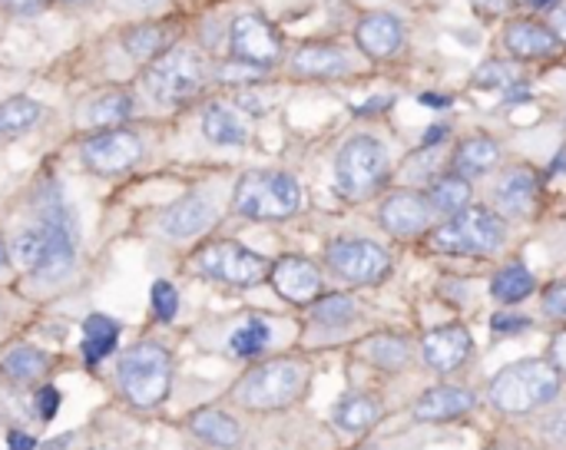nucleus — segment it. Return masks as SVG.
<instances>
[{
  "mask_svg": "<svg viewBox=\"0 0 566 450\" xmlns=\"http://www.w3.org/2000/svg\"><path fill=\"white\" fill-rule=\"evenodd\" d=\"M378 418H381V405L368 395H348L335 408V425L348 435H361V431L375 428Z\"/></svg>",
  "mask_w": 566,
  "mask_h": 450,
  "instance_id": "26",
  "label": "nucleus"
},
{
  "mask_svg": "<svg viewBox=\"0 0 566 450\" xmlns=\"http://www.w3.org/2000/svg\"><path fill=\"white\" fill-rule=\"evenodd\" d=\"M235 212L255 222H282L298 212L302 189L285 172H245L235 186L232 199Z\"/></svg>",
  "mask_w": 566,
  "mask_h": 450,
  "instance_id": "5",
  "label": "nucleus"
},
{
  "mask_svg": "<svg viewBox=\"0 0 566 450\" xmlns=\"http://www.w3.org/2000/svg\"><path fill=\"white\" fill-rule=\"evenodd\" d=\"M3 375H10L13 381H36L46 368H50V358L43 355V352H36V348H27V345H20V348H13L7 358H3Z\"/></svg>",
  "mask_w": 566,
  "mask_h": 450,
  "instance_id": "33",
  "label": "nucleus"
},
{
  "mask_svg": "<svg viewBox=\"0 0 566 450\" xmlns=\"http://www.w3.org/2000/svg\"><path fill=\"white\" fill-rule=\"evenodd\" d=\"M229 46H232V60H242L249 66L269 70L282 56V33L262 13H242L232 23Z\"/></svg>",
  "mask_w": 566,
  "mask_h": 450,
  "instance_id": "11",
  "label": "nucleus"
},
{
  "mask_svg": "<svg viewBox=\"0 0 566 450\" xmlns=\"http://www.w3.org/2000/svg\"><path fill=\"white\" fill-rule=\"evenodd\" d=\"M262 70L259 66H249V63H242V60H232V63H226L222 70H219V80L222 83H249V80H255Z\"/></svg>",
  "mask_w": 566,
  "mask_h": 450,
  "instance_id": "38",
  "label": "nucleus"
},
{
  "mask_svg": "<svg viewBox=\"0 0 566 450\" xmlns=\"http://www.w3.org/2000/svg\"><path fill=\"white\" fill-rule=\"evenodd\" d=\"M421 103H428V106H448V100H444V96H431V93H428V96H421Z\"/></svg>",
  "mask_w": 566,
  "mask_h": 450,
  "instance_id": "49",
  "label": "nucleus"
},
{
  "mask_svg": "<svg viewBox=\"0 0 566 450\" xmlns=\"http://www.w3.org/2000/svg\"><path fill=\"white\" fill-rule=\"evenodd\" d=\"M537 189H541L537 172L527 169V166H517V169H511L501 179V186H497V206L507 216H531L534 206H537Z\"/></svg>",
  "mask_w": 566,
  "mask_h": 450,
  "instance_id": "20",
  "label": "nucleus"
},
{
  "mask_svg": "<svg viewBox=\"0 0 566 450\" xmlns=\"http://www.w3.org/2000/svg\"><path fill=\"white\" fill-rule=\"evenodd\" d=\"M7 444H10V450H33V438H27V435H10L7 438Z\"/></svg>",
  "mask_w": 566,
  "mask_h": 450,
  "instance_id": "46",
  "label": "nucleus"
},
{
  "mask_svg": "<svg viewBox=\"0 0 566 450\" xmlns=\"http://www.w3.org/2000/svg\"><path fill=\"white\" fill-rule=\"evenodd\" d=\"M116 335H119V328H116L113 318H106V315H90V318L83 322V358H86L90 365H96L99 358H106V355L116 348Z\"/></svg>",
  "mask_w": 566,
  "mask_h": 450,
  "instance_id": "27",
  "label": "nucleus"
},
{
  "mask_svg": "<svg viewBox=\"0 0 566 450\" xmlns=\"http://www.w3.org/2000/svg\"><path fill=\"white\" fill-rule=\"evenodd\" d=\"M365 355L378 368H385V371H398V368H405L411 362V348L398 335H375V338H368L365 342Z\"/></svg>",
  "mask_w": 566,
  "mask_h": 450,
  "instance_id": "31",
  "label": "nucleus"
},
{
  "mask_svg": "<svg viewBox=\"0 0 566 450\" xmlns=\"http://www.w3.org/2000/svg\"><path fill=\"white\" fill-rule=\"evenodd\" d=\"M421 355L428 362V368L434 371H458L461 365H468V358L474 355V342L471 332L464 325H444L424 335L421 342Z\"/></svg>",
  "mask_w": 566,
  "mask_h": 450,
  "instance_id": "14",
  "label": "nucleus"
},
{
  "mask_svg": "<svg viewBox=\"0 0 566 450\" xmlns=\"http://www.w3.org/2000/svg\"><path fill=\"white\" fill-rule=\"evenodd\" d=\"M471 411H474V395L464 388H448V385L424 391L421 401L415 405L418 421H454V418L471 415Z\"/></svg>",
  "mask_w": 566,
  "mask_h": 450,
  "instance_id": "21",
  "label": "nucleus"
},
{
  "mask_svg": "<svg viewBox=\"0 0 566 450\" xmlns=\"http://www.w3.org/2000/svg\"><path fill=\"white\" fill-rule=\"evenodd\" d=\"M355 36H358V46H361L368 56L388 60L391 53H398V46H401V40H405V30H401V23H398L391 13H368V17L358 23Z\"/></svg>",
  "mask_w": 566,
  "mask_h": 450,
  "instance_id": "19",
  "label": "nucleus"
},
{
  "mask_svg": "<svg viewBox=\"0 0 566 450\" xmlns=\"http://www.w3.org/2000/svg\"><path fill=\"white\" fill-rule=\"evenodd\" d=\"M448 126H431L428 133H424V146H434V143H444L448 139Z\"/></svg>",
  "mask_w": 566,
  "mask_h": 450,
  "instance_id": "45",
  "label": "nucleus"
},
{
  "mask_svg": "<svg viewBox=\"0 0 566 450\" xmlns=\"http://www.w3.org/2000/svg\"><path fill=\"white\" fill-rule=\"evenodd\" d=\"M474 86H481V90L521 86V80H517V70H514V63H507V60H491V63H484V66L474 73Z\"/></svg>",
  "mask_w": 566,
  "mask_h": 450,
  "instance_id": "35",
  "label": "nucleus"
},
{
  "mask_svg": "<svg viewBox=\"0 0 566 450\" xmlns=\"http://www.w3.org/2000/svg\"><path fill=\"white\" fill-rule=\"evenodd\" d=\"M189 428L196 438H202L206 444H216V448H235L242 441V428L235 418L216 411V408H202L189 418Z\"/></svg>",
  "mask_w": 566,
  "mask_h": 450,
  "instance_id": "23",
  "label": "nucleus"
},
{
  "mask_svg": "<svg viewBox=\"0 0 566 450\" xmlns=\"http://www.w3.org/2000/svg\"><path fill=\"white\" fill-rule=\"evenodd\" d=\"M557 391H560V375L554 365L541 358L514 362L504 371H497V378L491 381V401L504 415H531L541 405L554 401Z\"/></svg>",
  "mask_w": 566,
  "mask_h": 450,
  "instance_id": "2",
  "label": "nucleus"
},
{
  "mask_svg": "<svg viewBox=\"0 0 566 450\" xmlns=\"http://www.w3.org/2000/svg\"><path fill=\"white\" fill-rule=\"evenodd\" d=\"M143 86L153 100L166 103V106H179L189 103L202 93L206 86V63L196 50L186 46H172L163 56H156L146 73H143Z\"/></svg>",
  "mask_w": 566,
  "mask_h": 450,
  "instance_id": "7",
  "label": "nucleus"
},
{
  "mask_svg": "<svg viewBox=\"0 0 566 450\" xmlns=\"http://www.w3.org/2000/svg\"><path fill=\"white\" fill-rule=\"evenodd\" d=\"M63 3H93V0H63Z\"/></svg>",
  "mask_w": 566,
  "mask_h": 450,
  "instance_id": "52",
  "label": "nucleus"
},
{
  "mask_svg": "<svg viewBox=\"0 0 566 450\" xmlns=\"http://www.w3.org/2000/svg\"><path fill=\"white\" fill-rule=\"evenodd\" d=\"M507 239L504 222L488 212V209H461L451 222L431 232V249L444 255H471V259H488L501 252Z\"/></svg>",
  "mask_w": 566,
  "mask_h": 450,
  "instance_id": "6",
  "label": "nucleus"
},
{
  "mask_svg": "<svg viewBox=\"0 0 566 450\" xmlns=\"http://www.w3.org/2000/svg\"><path fill=\"white\" fill-rule=\"evenodd\" d=\"M551 3H557V0H527V7H537V10H544V7H551Z\"/></svg>",
  "mask_w": 566,
  "mask_h": 450,
  "instance_id": "51",
  "label": "nucleus"
},
{
  "mask_svg": "<svg viewBox=\"0 0 566 450\" xmlns=\"http://www.w3.org/2000/svg\"><path fill=\"white\" fill-rule=\"evenodd\" d=\"M501 159V146L491 136H471L458 146L454 153V169L464 179L484 176L488 169H494V163Z\"/></svg>",
  "mask_w": 566,
  "mask_h": 450,
  "instance_id": "24",
  "label": "nucleus"
},
{
  "mask_svg": "<svg viewBox=\"0 0 566 450\" xmlns=\"http://www.w3.org/2000/svg\"><path fill=\"white\" fill-rule=\"evenodd\" d=\"M269 338H272L269 322H262V318H245V322L232 332L229 348H232V355H239V358H255V355L265 352Z\"/></svg>",
  "mask_w": 566,
  "mask_h": 450,
  "instance_id": "32",
  "label": "nucleus"
},
{
  "mask_svg": "<svg viewBox=\"0 0 566 450\" xmlns=\"http://www.w3.org/2000/svg\"><path fill=\"white\" fill-rule=\"evenodd\" d=\"M547 435H551L554 441H566V411L547 421Z\"/></svg>",
  "mask_w": 566,
  "mask_h": 450,
  "instance_id": "44",
  "label": "nucleus"
},
{
  "mask_svg": "<svg viewBox=\"0 0 566 450\" xmlns=\"http://www.w3.org/2000/svg\"><path fill=\"white\" fill-rule=\"evenodd\" d=\"M428 202H431L434 212L458 216V212L468 209V202H471V186H468V179L458 176V172H454V176H444V179H438V182L431 186Z\"/></svg>",
  "mask_w": 566,
  "mask_h": 450,
  "instance_id": "28",
  "label": "nucleus"
},
{
  "mask_svg": "<svg viewBox=\"0 0 566 450\" xmlns=\"http://www.w3.org/2000/svg\"><path fill=\"white\" fill-rule=\"evenodd\" d=\"M504 46H507V53L517 56V60H541V56L557 53L560 36H557L551 27L537 23V20H514V23L504 30Z\"/></svg>",
  "mask_w": 566,
  "mask_h": 450,
  "instance_id": "16",
  "label": "nucleus"
},
{
  "mask_svg": "<svg viewBox=\"0 0 566 450\" xmlns=\"http://www.w3.org/2000/svg\"><path fill=\"white\" fill-rule=\"evenodd\" d=\"M212 216H216L212 202L192 192V196H182L176 206H169V212L163 216V232L172 239H192L212 222Z\"/></svg>",
  "mask_w": 566,
  "mask_h": 450,
  "instance_id": "18",
  "label": "nucleus"
},
{
  "mask_svg": "<svg viewBox=\"0 0 566 450\" xmlns=\"http://www.w3.org/2000/svg\"><path fill=\"white\" fill-rule=\"evenodd\" d=\"M312 312H315V322L322 325H345L358 312V305L348 295H325L322 302H315Z\"/></svg>",
  "mask_w": 566,
  "mask_h": 450,
  "instance_id": "36",
  "label": "nucleus"
},
{
  "mask_svg": "<svg viewBox=\"0 0 566 450\" xmlns=\"http://www.w3.org/2000/svg\"><path fill=\"white\" fill-rule=\"evenodd\" d=\"M143 156V143L129 129H103L83 143V163L96 172H123L136 166Z\"/></svg>",
  "mask_w": 566,
  "mask_h": 450,
  "instance_id": "12",
  "label": "nucleus"
},
{
  "mask_svg": "<svg viewBox=\"0 0 566 450\" xmlns=\"http://www.w3.org/2000/svg\"><path fill=\"white\" fill-rule=\"evenodd\" d=\"M269 279L275 285V292L292 302V305H312L322 295V275L318 269L302 259V255H285L269 269Z\"/></svg>",
  "mask_w": 566,
  "mask_h": 450,
  "instance_id": "13",
  "label": "nucleus"
},
{
  "mask_svg": "<svg viewBox=\"0 0 566 450\" xmlns=\"http://www.w3.org/2000/svg\"><path fill=\"white\" fill-rule=\"evenodd\" d=\"M119 391L136 408H156L166 401L172 385V358L163 345L143 342L119 358Z\"/></svg>",
  "mask_w": 566,
  "mask_h": 450,
  "instance_id": "4",
  "label": "nucleus"
},
{
  "mask_svg": "<svg viewBox=\"0 0 566 450\" xmlns=\"http://www.w3.org/2000/svg\"><path fill=\"white\" fill-rule=\"evenodd\" d=\"M308 378H312V371L305 362L275 358V362L259 365L235 385V401L252 411H282L305 395Z\"/></svg>",
  "mask_w": 566,
  "mask_h": 450,
  "instance_id": "3",
  "label": "nucleus"
},
{
  "mask_svg": "<svg viewBox=\"0 0 566 450\" xmlns=\"http://www.w3.org/2000/svg\"><path fill=\"white\" fill-rule=\"evenodd\" d=\"M491 325H494L497 335H511V332H527V328H531V322L521 318V315H497Z\"/></svg>",
  "mask_w": 566,
  "mask_h": 450,
  "instance_id": "41",
  "label": "nucleus"
},
{
  "mask_svg": "<svg viewBox=\"0 0 566 450\" xmlns=\"http://www.w3.org/2000/svg\"><path fill=\"white\" fill-rule=\"evenodd\" d=\"M551 355H554V365H557V371H564L566 375V332H560V335L554 338V345H551Z\"/></svg>",
  "mask_w": 566,
  "mask_h": 450,
  "instance_id": "43",
  "label": "nucleus"
},
{
  "mask_svg": "<svg viewBox=\"0 0 566 450\" xmlns=\"http://www.w3.org/2000/svg\"><path fill=\"white\" fill-rule=\"evenodd\" d=\"M149 295H153V312H156V318H159V322H172V318H176V308H179L176 289H172L169 282H156Z\"/></svg>",
  "mask_w": 566,
  "mask_h": 450,
  "instance_id": "37",
  "label": "nucleus"
},
{
  "mask_svg": "<svg viewBox=\"0 0 566 450\" xmlns=\"http://www.w3.org/2000/svg\"><path fill=\"white\" fill-rule=\"evenodd\" d=\"M43 106L30 96H10L0 103V133H23L40 119Z\"/></svg>",
  "mask_w": 566,
  "mask_h": 450,
  "instance_id": "34",
  "label": "nucleus"
},
{
  "mask_svg": "<svg viewBox=\"0 0 566 450\" xmlns=\"http://www.w3.org/2000/svg\"><path fill=\"white\" fill-rule=\"evenodd\" d=\"M338 192L352 202L371 199L388 182V149L371 136H355L335 159Z\"/></svg>",
  "mask_w": 566,
  "mask_h": 450,
  "instance_id": "8",
  "label": "nucleus"
},
{
  "mask_svg": "<svg viewBox=\"0 0 566 450\" xmlns=\"http://www.w3.org/2000/svg\"><path fill=\"white\" fill-rule=\"evenodd\" d=\"M46 3H50V0H3V7H7L10 13H17V17H33V13H40V10H46Z\"/></svg>",
  "mask_w": 566,
  "mask_h": 450,
  "instance_id": "42",
  "label": "nucleus"
},
{
  "mask_svg": "<svg viewBox=\"0 0 566 450\" xmlns=\"http://www.w3.org/2000/svg\"><path fill=\"white\" fill-rule=\"evenodd\" d=\"M378 222L391 236H401V239L421 236L431 226V202L418 192H395L381 202Z\"/></svg>",
  "mask_w": 566,
  "mask_h": 450,
  "instance_id": "15",
  "label": "nucleus"
},
{
  "mask_svg": "<svg viewBox=\"0 0 566 450\" xmlns=\"http://www.w3.org/2000/svg\"><path fill=\"white\" fill-rule=\"evenodd\" d=\"M544 308H547V315H554V318H566V282H557V285L547 289Z\"/></svg>",
  "mask_w": 566,
  "mask_h": 450,
  "instance_id": "39",
  "label": "nucleus"
},
{
  "mask_svg": "<svg viewBox=\"0 0 566 450\" xmlns=\"http://www.w3.org/2000/svg\"><path fill=\"white\" fill-rule=\"evenodd\" d=\"M325 259H328V269L352 285H378L391 275L388 249L368 239H335L328 242Z\"/></svg>",
  "mask_w": 566,
  "mask_h": 450,
  "instance_id": "10",
  "label": "nucleus"
},
{
  "mask_svg": "<svg viewBox=\"0 0 566 450\" xmlns=\"http://www.w3.org/2000/svg\"><path fill=\"white\" fill-rule=\"evenodd\" d=\"M36 411H40L43 421H53L56 411H60V391H56V388H43V391L36 395Z\"/></svg>",
  "mask_w": 566,
  "mask_h": 450,
  "instance_id": "40",
  "label": "nucleus"
},
{
  "mask_svg": "<svg viewBox=\"0 0 566 450\" xmlns=\"http://www.w3.org/2000/svg\"><path fill=\"white\" fill-rule=\"evenodd\" d=\"M192 265L206 279H216L226 285H259L272 269L259 252H252L239 242H212L196 252Z\"/></svg>",
  "mask_w": 566,
  "mask_h": 450,
  "instance_id": "9",
  "label": "nucleus"
},
{
  "mask_svg": "<svg viewBox=\"0 0 566 450\" xmlns=\"http://www.w3.org/2000/svg\"><path fill=\"white\" fill-rule=\"evenodd\" d=\"M202 133H206V139L216 143V146H242V143L249 139L245 123H242L229 106H219V103L206 109V116H202Z\"/></svg>",
  "mask_w": 566,
  "mask_h": 450,
  "instance_id": "25",
  "label": "nucleus"
},
{
  "mask_svg": "<svg viewBox=\"0 0 566 450\" xmlns=\"http://www.w3.org/2000/svg\"><path fill=\"white\" fill-rule=\"evenodd\" d=\"M534 285H537L534 275H531L521 262H514V265H507V269H501V272L494 275L491 292H494L497 302L514 305V302H524L527 295H534Z\"/></svg>",
  "mask_w": 566,
  "mask_h": 450,
  "instance_id": "30",
  "label": "nucleus"
},
{
  "mask_svg": "<svg viewBox=\"0 0 566 450\" xmlns=\"http://www.w3.org/2000/svg\"><path fill=\"white\" fill-rule=\"evenodd\" d=\"M123 50H126L133 60L153 63L156 56H163L166 50H172V30L163 27V23H139V27H129V30L123 33Z\"/></svg>",
  "mask_w": 566,
  "mask_h": 450,
  "instance_id": "22",
  "label": "nucleus"
},
{
  "mask_svg": "<svg viewBox=\"0 0 566 450\" xmlns=\"http://www.w3.org/2000/svg\"><path fill=\"white\" fill-rule=\"evenodd\" d=\"M554 27H557V36L566 40V3L557 10V13H554Z\"/></svg>",
  "mask_w": 566,
  "mask_h": 450,
  "instance_id": "47",
  "label": "nucleus"
},
{
  "mask_svg": "<svg viewBox=\"0 0 566 450\" xmlns=\"http://www.w3.org/2000/svg\"><path fill=\"white\" fill-rule=\"evenodd\" d=\"M129 113H133V96L126 90H106L86 106V119L96 126H116L129 119Z\"/></svg>",
  "mask_w": 566,
  "mask_h": 450,
  "instance_id": "29",
  "label": "nucleus"
},
{
  "mask_svg": "<svg viewBox=\"0 0 566 450\" xmlns=\"http://www.w3.org/2000/svg\"><path fill=\"white\" fill-rule=\"evenodd\" d=\"M292 73L312 80H335L352 73V56L335 43H308L292 56Z\"/></svg>",
  "mask_w": 566,
  "mask_h": 450,
  "instance_id": "17",
  "label": "nucleus"
},
{
  "mask_svg": "<svg viewBox=\"0 0 566 450\" xmlns=\"http://www.w3.org/2000/svg\"><path fill=\"white\" fill-rule=\"evenodd\" d=\"M7 259H10V252H7V245H3V239H0V272L7 269Z\"/></svg>",
  "mask_w": 566,
  "mask_h": 450,
  "instance_id": "50",
  "label": "nucleus"
},
{
  "mask_svg": "<svg viewBox=\"0 0 566 450\" xmlns=\"http://www.w3.org/2000/svg\"><path fill=\"white\" fill-rule=\"evenodd\" d=\"M76 252V222L60 199V192L50 186L40 202V222L23 229L10 242V259L13 265L40 275V279H63L73 265Z\"/></svg>",
  "mask_w": 566,
  "mask_h": 450,
  "instance_id": "1",
  "label": "nucleus"
},
{
  "mask_svg": "<svg viewBox=\"0 0 566 450\" xmlns=\"http://www.w3.org/2000/svg\"><path fill=\"white\" fill-rule=\"evenodd\" d=\"M129 7H136V10H156L159 3H166V0H126Z\"/></svg>",
  "mask_w": 566,
  "mask_h": 450,
  "instance_id": "48",
  "label": "nucleus"
}]
</instances>
